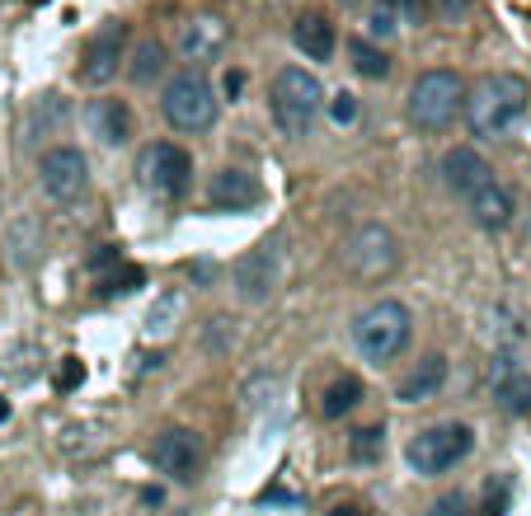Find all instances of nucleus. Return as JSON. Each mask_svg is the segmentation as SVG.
Instances as JSON below:
<instances>
[{
    "instance_id": "5701e85b",
    "label": "nucleus",
    "mask_w": 531,
    "mask_h": 516,
    "mask_svg": "<svg viewBox=\"0 0 531 516\" xmlns=\"http://www.w3.org/2000/svg\"><path fill=\"white\" fill-rule=\"evenodd\" d=\"M348 57H353V71L367 80L391 76V57H386V47L372 43V38H348Z\"/></svg>"
},
{
    "instance_id": "cd10ccee",
    "label": "nucleus",
    "mask_w": 531,
    "mask_h": 516,
    "mask_svg": "<svg viewBox=\"0 0 531 516\" xmlns=\"http://www.w3.org/2000/svg\"><path fill=\"white\" fill-rule=\"evenodd\" d=\"M141 282H146V273H141L137 263H123V268H118V273H113L109 282L99 287V296H132Z\"/></svg>"
},
{
    "instance_id": "ddd939ff",
    "label": "nucleus",
    "mask_w": 531,
    "mask_h": 516,
    "mask_svg": "<svg viewBox=\"0 0 531 516\" xmlns=\"http://www.w3.org/2000/svg\"><path fill=\"white\" fill-rule=\"evenodd\" d=\"M179 57L193 61V71L198 66H207V61H217L221 52H226V43H231V29H226V19L221 15H193L179 24Z\"/></svg>"
},
{
    "instance_id": "393cba45",
    "label": "nucleus",
    "mask_w": 531,
    "mask_h": 516,
    "mask_svg": "<svg viewBox=\"0 0 531 516\" xmlns=\"http://www.w3.org/2000/svg\"><path fill=\"white\" fill-rule=\"evenodd\" d=\"M62 122H66L62 94H43V99L29 108V137H38V132H57Z\"/></svg>"
},
{
    "instance_id": "423d86ee",
    "label": "nucleus",
    "mask_w": 531,
    "mask_h": 516,
    "mask_svg": "<svg viewBox=\"0 0 531 516\" xmlns=\"http://www.w3.org/2000/svg\"><path fill=\"white\" fill-rule=\"evenodd\" d=\"M466 104V80L456 71H423L409 90V122L423 132H442Z\"/></svg>"
},
{
    "instance_id": "b1692460",
    "label": "nucleus",
    "mask_w": 531,
    "mask_h": 516,
    "mask_svg": "<svg viewBox=\"0 0 531 516\" xmlns=\"http://www.w3.org/2000/svg\"><path fill=\"white\" fill-rule=\"evenodd\" d=\"M5 249H10V258H15V268H29L33 258H38V249H43V230H38V221H15V226L5 230Z\"/></svg>"
},
{
    "instance_id": "39448f33",
    "label": "nucleus",
    "mask_w": 531,
    "mask_h": 516,
    "mask_svg": "<svg viewBox=\"0 0 531 516\" xmlns=\"http://www.w3.org/2000/svg\"><path fill=\"white\" fill-rule=\"evenodd\" d=\"M470 446H475V432H470L466 423H433V427H423V432L409 437L405 460L414 474L433 479V474L456 470V465L470 456Z\"/></svg>"
},
{
    "instance_id": "2f4dec72",
    "label": "nucleus",
    "mask_w": 531,
    "mask_h": 516,
    "mask_svg": "<svg viewBox=\"0 0 531 516\" xmlns=\"http://www.w3.org/2000/svg\"><path fill=\"white\" fill-rule=\"evenodd\" d=\"M423 516H470V498L466 493H442V498H433V507Z\"/></svg>"
},
{
    "instance_id": "bb28decb",
    "label": "nucleus",
    "mask_w": 531,
    "mask_h": 516,
    "mask_svg": "<svg viewBox=\"0 0 531 516\" xmlns=\"http://www.w3.org/2000/svg\"><path fill=\"white\" fill-rule=\"evenodd\" d=\"M395 33H400V19H395L391 5H386V0L372 5V10H367V38H372V43H386V38H395Z\"/></svg>"
},
{
    "instance_id": "20e7f679",
    "label": "nucleus",
    "mask_w": 531,
    "mask_h": 516,
    "mask_svg": "<svg viewBox=\"0 0 531 516\" xmlns=\"http://www.w3.org/2000/svg\"><path fill=\"white\" fill-rule=\"evenodd\" d=\"M160 113H165V122L174 132H207L217 122V90H212V80L203 71H193V66L170 76V85L160 94Z\"/></svg>"
},
{
    "instance_id": "f3484780",
    "label": "nucleus",
    "mask_w": 531,
    "mask_h": 516,
    "mask_svg": "<svg viewBox=\"0 0 531 516\" xmlns=\"http://www.w3.org/2000/svg\"><path fill=\"white\" fill-rule=\"evenodd\" d=\"M85 127H90V137L99 146H127L132 141V108L123 99H90Z\"/></svg>"
},
{
    "instance_id": "e433bc0d",
    "label": "nucleus",
    "mask_w": 531,
    "mask_h": 516,
    "mask_svg": "<svg viewBox=\"0 0 531 516\" xmlns=\"http://www.w3.org/2000/svg\"><path fill=\"white\" fill-rule=\"evenodd\" d=\"M240 90H245V76H240V71H226V80H221V94H226V99H240Z\"/></svg>"
},
{
    "instance_id": "aec40b11",
    "label": "nucleus",
    "mask_w": 531,
    "mask_h": 516,
    "mask_svg": "<svg viewBox=\"0 0 531 516\" xmlns=\"http://www.w3.org/2000/svg\"><path fill=\"white\" fill-rule=\"evenodd\" d=\"M292 43H297V52L306 61H329L339 33H334V24H329L325 15H301L297 24H292Z\"/></svg>"
},
{
    "instance_id": "c85d7f7f",
    "label": "nucleus",
    "mask_w": 531,
    "mask_h": 516,
    "mask_svg": "<svg viewBox=\"0 0 531 516\" xmlns=\"http://www.w3.org/2000/svg\"><path fill=\"white\" fill-rule=\"evenodd\" d=\"M325 104H329V118H334V127H353V122H358V94L339 90L334 99H325Z\"/></svg>"
},
{
    "instance_id": "a878e982",
    "label": "nucleus",
    "mask_w": 531,
    "mask_h": 516,
    "mask_svg": "<svg viewBox=\"0 0 531 516\" xmlns=\"http://www.w3.org/2000/svg\"><path fill=\"white\" fill-rule=\"evenodd\" d=\"M179 310H184V296H179V291H165L160 305H151V315H146V334H170Z\"/></svg>"
},
{
    "instance_id": "9d476101",
    "label": "nucleus",
    "mask_w": 531,
    "mask_h": 516,
    "mask_svg": "<svg viewBox=\"0 0 531 516\" xmlns=\"http://www.w3.org/2000/svg\"><path fill=\"white\" fill-rule=\"evenodd\" d=\"M123 47H127V24L123 19H109V24H99L90 33V43L80 52V85H90V90H104L113 76H118V66H123Z\"/></svg>"
},
{
    "instance_id": "f257e3e1",
    "label": "nucleus",
    "mask_w": 531,
    "mask_h": 516,
    "mask_svg": "<svg viewBox=\"0 0 531 516\" xmlns=\"http://www.w3.org/2000/svg\"><path fill=\"white\" fill-rule=\"evenodd\" d=\"M527 99H531V85L522 76H513V71H494V76H485L475 90L466 94V122L470 132L480 141H499L508 137L517 122H522V113H527Z\"/></svg>"
},
{
    "instance_id": "4468645a",
    "label": "nucleus",
    "mask_w": 531,
    "mask_h": 516,
    "mask_svg": "<svg viewBox=\"0 0 531 516\" xmlns=\"http://www.w3.org/2000/svg\"><path fill=\"white\" fill-rule=\"evenodd\" d=\"M259 198H264V188H259V179L245 174V169L226 165L207 183V202H212L217 212H250V207H259Z\"/></svg>"
},
{
    "instance_id": "ea45409f",
    "label": "nucleus",
    "mask_w": 531,
    "mask_h": 516,
    "mask_svg": "<svg viewBox=\"0 0 531 516\" xmlns=\"http://www.w3.org/2000/svg\"><path fill=\"white\" fill-rule=\"evenodd\" d=\"M339 5H362V0H339Z\"/></svg>"
},
{
    "instance_id": "6e6552de",
    "label": "nucleus",
    "mask_w": 531,
    "mask_h": 516,
    "mask_svg": "<svg viewBox=\"0 0 531 516\" xmlns=\"http://www.w3.org/2000/svg\"><path fill=\"white\" fill-rule=\"evenodd\" d=\"M137 179L156 198H179L188 179H193V155L184 146H174V141H156V146H146L137 155Z\"/></svg>"
},
{
    "instance_id": "f704fd0d",
    "label": "nucleus",
    "mask_w": 531,
    "mask_h": 516,
    "mask_svg": "<svg viewBox=\"0 0 531 516\" xmlns=\"http://www.w3.org/2000/svg\"><path fill=\"white\" fill-rule=\"evenodd\" d=\"M395 10V19H419L423 10H428V0H386Z\"/></svg>"
},
{
    "instance_id": "4be33fe9",
    "label": "nucleus",
    "mask_w": 531,
    "mask_h": 516,
    "mask_svg": "<svg viewBox=\"0 0 531 516\" xmlns=\"http://www.w3.org/2000/svg\"><path fill=\"white\" fill-rule=\"evenodd\" d=\"M362 404V380L358 376H334L325 385V395H320V413L325 418H344Z\"/></svg>"
},
{
    "instance_id": "9b49d317",
    "label": "nucleus",
    "mask_w": 531,
    "mask_h": 516,
    "mask_svg": "<svg viewBox=\"0 0 531 516\" xmlns=\"http://www.w3.org/2000/svg\"><path fill=\"white\" fill-rule=\"evenodd\" d=\"M38 183L52 202H76L90 188V160L76 146H52L38 165Z\"/></svg>"
},
{
    "instance_id": "a211bd4d",
    "label": "nucleus",
    "mask_w": 531,
    "mask_h": 516,
    "mask_svg": "<svg viewBox=\"0 0 531 516\" xmlns=\"http://www.w3.org/2000/svg\"><path fill=\"white\" fill-rule=\"evenodd\" d=\"M442 385H447V357H438V352H433V357H423L419 366H409L405 376H400L395 399H400V404H428Z\"/></svg>"
},
{
    "instance_id": "58836bf2",
    "label": "nucleus",
    "mask_w": 531,
    "mask_h": 516,
    "mask_svg": "<svg viewBox=\"0 0 531 516\" xmlns=\"http://www.w3.org/2000/svg\"><path fill=\"white\" fill-rule=\"evenodd\" d=\"M5 418H10V404H5V399H0V423H5Z\"/></svg>"
},
{
    "instance_id": "7c9ffc66",
    "label": "nucleus",
    "mask_w": 531,
    "mask_h": 516,
    "mask_svg": "<svg viewBox=\"0 0 531 516\" xmlns=\"http://www.w3.org/2000/svg\"><path fill=\"white\" fill-rule=\"evenodd\" d=\"M231 343H235V319L217 315L212 324H207V348H212V352H226Z\"/></svg>"
},
{
    "instance_id": "f8f14e48",
    "label": "nucleus",
    "mask_w": 531,
    "mask_h": 516,
    "mask_svg": "<svg viewBox=\"0 0 531 516\" xmlns=\"http://www.w3.org/2000/svg\"><path fill=\"white\" fill-rule=\"evenodd\" d=\"M151 460H156L160 474H170V479L188 484V479H198V470H203V437L188 432V427H170V432H160L156 437Z\"/></svg>"
},
{
    "instance_id": "4c0bfd02",
    "label": "nucleus",
    "mask_w": 531,
    "mask_h": 516,
    "mask_svg": "<svg viewBox=\"0 0 531 516\" xmlns=\"http://www.w3.org/2000/svg\"><path fill=\"white\" fill-rule=\"evenodd\" d=\"M329 516H367V512H362V507H334Z\"/></svg>"
},
{
    "instance_id": "c756f323",
    "label": "nucleus",
    "mask_w": 531,
    "mask_h": 516,
    "mask_svg": "<svg viewBox=\"0 0 531 516\" xmlns=\"http://www.w3.org/2000/svg\"><path fill=\"white\" fill-rule=\"evenodd\" d=\"M381 441H386L381 427H362L358 437H353V460H376L381 456Z\"/></svg>"
},
{
    "instance_id": "c9c22d12",
    "label": "nucleus",
    "mask_w": 531,
    "mask_h": 516,
    "mask_svg": "<svg viewBox=\"0 0 531 516\" xmlns=\"http://www.w3.org/2000/svg\"><path fill=\"white\" fill-rule=\"evenodd\" d=\"M109 263H118V244H99L90 254V268H109Z\"/></svg>"
},
{
    "instance_id": "7ed1b4c3",
    "label": "nucleus",
    "mask_w": 531,
    "mask_h": 516,
    "mask_svg": "<svg viewBox=\"0 0 531 516\" xmlns=\"http://www.w3.org/2000/svg\"><path fill=\"white\" fill-rule=\"evenodd\" d=\"M409 334H414V315H409V305H400V301H372L353 319V348L376 366L395 362V357L409 348Z\"/></svg>"
},
{
    "instance_id": "dca6fc26",
    "label": "nucleus",
    "mask_w": 531,
    "mask_h": 516,
    "mask_svg": "<svg viewBox=\"0 0 531 516\" xmlns=\"http://www.w3.org/2000/svg\"><path fill=\"white\" fill-rule=\"evenodd\" d=\"M489 385H494V399L503 413H531V371H522L517 357L499 352L489 362Z\"/></svg>"
},
{
    "instance_id": "1a4fd4ad",
    "label": "nucleus",
    "mask_w": 531,
    "mask_h": 516,
    "mask_svg": "<svg viewBox=\"0 0 531 516\" xmlns=\"http://www.w3.org/2000/svg\"><path fill=\"white\" fill-rule=\"evenodd\" d=\"M282 282V249L273 240L264 244H254L245 258H235V268H231V287L235 296L245 305H264L273 291H278Z\"/></svg>"
},
{
    "instance_id": "6ab92c4d",
    "label": "nucleus",
    "mask_w": 531,
    "mask_h": 516,
    "mask_svg": "<svg viewBox=\"0 0 531 516\" xmlns=\"http://www.w3.org/2000/svg\"><path fill=\"white\" fill-rule=\"evenodd\" d=\"M466 207H470V216H475V226H485V230L513 226V212H517L513 193H508L499 179L485 183V188H475V193L466 198Z\"/></svg>"
},
{
    "instance_id": "412c9836",
    "label": "nucleus",
    "mask_w": 531,
    "mask_h": 516,
    "mask_svg": "<svg viewBox=\"0 0 531 516\" xmlns=\"http://www.w3.org/2000/svg\"><path fill=\"white\" fill-rule=\"evenodd\" d=\"M165 43L160 38H141L137 47H132V57H127V76L137 80V85H151V80L165 76Z\"/></svg>"
},
{
    "instance_id": "2eb2a0df",
    "label": "nucleus",
    "mask_w": 531,
    "mask_h": 516,
    "mask_svg": "<svg viewBox=\"0 0 531 516\" xmlns=\"http://www.w3.org/2000/svg\"><path fill=\"white\" fill-rule=\"evenodd\" d=\"M442 183L452 188L456 198H470L475 188L494 183V169H489V160L475 146H452V151L442 155Z\"/></svg>"
},
{
    "instance_id": "0eeeda50",
    "label": "nucleus",
    "mask_w": 531,
    "mask_h": 516,
    "mask_svg": "<svg viewBox=\"0 0 531 516\" xmlns=\"http://www.w3.org/2000/svg\"><path fill=\"white\" fill-rule=\"evenodd\" d=\"M344 263L358 282H386L400 268V240H395V230L381 226V221L358 226L344 244Z\"/></svg>"
},
{
    "instance_id": "473e14b6",
    "label": "nucleus",
    "mask_w": 531,
    "mask_h": 516,
    "mask_svg": "<svg viewBox=\"0 0 531 516\" xmlns=\"http://www.w3.org/2000/svg\"><path fill=\"white\" fill-rule=\"evenodd\" d=\"M80 380H85V366H80L76 357H62V366H57V390H76Z\"/></svg>"
},
{
    "instance_id": "f03ea898",
    "label": "nucleus",
    "mask_w": 531,
    "mask_h": 516,
    "mask_svg": "<svg viewBox=\"0 0 531 516\" xmlns=\"http://www.w3.org/2000/svg\"><path fill=\"white\" fill-rule=\"evenodd\" d=\"M268 108H273V122H278L282 137L306 141L320 122V108H325V85L306 66H282L273 76V90H268Z\"/></svg>"
},
{
    "instance_id": "72a5a7b5",
    "label": "nucleus",
    "mask_w": 531,
    "mask_h": 516,
    "mask_svg": "<svg viewBox=\"0 0 531 516\" xmlns=\"http://www.w3.org/2000/svg\"><path fill=\"white\" fill-rule=\"evenodd\" d=\"M461 10H466V0H433V15H438L442 24H456Z\"/></svg>"
}]
</instances>
